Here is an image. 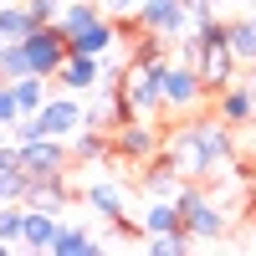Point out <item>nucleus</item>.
<instances>
[{
  "label": "nucleus",
  "instance_id": "obj_1",
  "mask_svg": "<svg viewBox=\"0 0 256 256\" xmlns=\"http://www.w3.org/2000/svg\"><path fill=\"white\" fill-rule=\"evenodd\" d=\"M164 159L180 169L184 180H210L230 164V128L226 123H210V118H195L184 123L174 138H169Z\"/></svg>",
  "mask_w": 256,
  "mask_h": 256
},
{
  "label": "nucleus",
  "instance_id": "obj_3",
  "mask_svg": "<svg viewBox=\"0 0 256 256\" xmlns=\"http://www.w3.org/2000/svg\"><path fill=\"white\" fill-rule=\"evenodd\" d=\"M159 92H164V113H180L190 118L205 102V77L195 62H164V77H159Z\"/></svg>",
  "mask_w": 256,
  "mask_h": 256
},
{
  "label": "nucleus",
  "instance_id": "obj_15",
  "mask_svg": "<svg viewBox=\"0 0 256 256\" xmlns=\"http://www.w3.org/2000/svg\"><path fill=\"white\" fill-rule=\"evenodd\" d=\"M195 67H200V77H205V88H216V92H220L226 82H236V67H241V62L230 56L226 46H216V52H200Z\"/></svg>",
  "mask_w": 256,
  "mask_h": 256
},
{
  "label": "nucleus",
  "instance_id": "obj_20",
  "mask_svg": "<svg viewBox=\"0 0 256 256\" xmlns=\"http://www.w3.org/2000/svg\"><path fill=\"white\" fill-rule=\"evenodd\" d=\"M36 26L26 0H0V41H26V31Z\"/></svg>",
  "mask_w": 256,
  "mask_h": 256
},
{
  "label": "nucleus",
  "instance_id": "obj_14",
  "mask_svg": "<svg viewBox=\"0 0 256 256\" xmlns=\"http://www.w3.org/2000/svg\"><path fill=\"white\" fill-rule=\"evenodd\" d=\"M226 52L241 62V67H251L256 62V16H236L226 20Z\"/></svg>",
  "mask_w": 256,
  "mask_h": 256
},
{
  "label": "nucleus",
  "instance_id": "obj_5",
  "mask_svg": "<svg viewBox=\"0 0 256 256\" xmlns=\"http://www.w3.org/2000/svg\"><path fill=\"white\" fill-rule=\"evenodd\" d=\"M16 164L26 169V174H36V180H46V174H67L72 148H67V138L41 134V138H31V144H16Z\"/></svg>",
  "mask_w": 256,
  "mask_h": 256
},
{
  "label": "nucleus",
  "instance_id": "obj_25",
  "mask_svg": "<svg viewBox=\"0 0 256 256\" xmlns=\"http://www.w3.org/2000/svg\"><path fill=\"white\" fill-rule=\"evenodd\" d=\"M20 220H26V205H20V200H6V205H0V241H20Z\"/></svg>",
  "mask_w": 256,
  "mask_h": 256
},
{
  "label": "nucleus",
  "instance_id": "obj_21",
  "mask_svg": "<svg viewBox=\"0 0 256 256\" xmlns=\"http://www.w3.org/2000/svg\"><path fill=\"white\" fill-rule=\"evenodd\" d=\"M148 236H159V230H184V216H180V205L174 200H154L144 210V220H138Z\"/></svg>",
  "mask_w": 256,
  "mask_h": 256
},
{
  "label": "nucleus",
  "instance_id": "obj_4",
  "mask_svg": "<svg viewBox=\"0 0 256 256\" xmlns=\"http://www.w3.org/2000/svg\"><path fill=\"white\" fill-rule=\"evenodd\" d=\"M20 46H26L31 72H41V77H56V67H62V62H67V52H72V41L62 36V26H56V20H46V26H31Z\"/></svg>",
  "mask_w": 256,
  "mask_h": 256
},
{
  "label": "nucleus",
  "instance_id": "obj_26",
  "mask_svg": "<svg viewBox=\"0 0 256 256\" xmlns=\"http://www.w3.org/2000/svg\"><path fill=\"white\" fill-rule=\"evenodd\" d=\"M148 62H164V36L144 31V41L134 46V67H148Z\"/></svg>",
  "mask_w": 256,
  "mask_h": 256
},
{
  "label": "nucleus",
  "instance_id": "obj_13",
  "mask_svg": "<svg viewBox=\"0 0 256 256\" xmlns=\"http://www.w3.org/2000/svg\"><path fill=\"white\" fill-rule=\"evenodd\" d=\"M113 138H118V148H123L128 159H154V154H159L154 128H148V123H138V118H123V128H118Z\"/></svg>",
  "mask_w": 256,
  "mask_h": 256
},
{
  "label": "nucleus",
  "instance_id": "obj_17",
  "mask_svg": "<svg viewBox=\"0 0 256 256\" xmlns=\"http://www.w3.org/2000/svg\"><path fill=\"white\" fill-rule=\"evenodd\" d=\"M52 251H56V256H88V251H98V236H92L88 226H77V220H62Z\"/></svg>",
  "mask_w": 256,
  "mask_h": 256
},
{
  "label": "nucleus",
  "instance_id": "obj_19",
  "mask_svg": "<svg viewBox=\"0 0 256 256\" xmlns=\"http://www.w3.org/2000/svg\"><path fill=\"white\" fill-rule=\"evenodd\" d=\"M98 16H102V6H92V0H67V6H62V16H56V26H62V36L72 41V36L88 31Z\"/></svg>",
  "mask_w": 256,
  "mask_h": 256
},
{
  "label": "nucleus",
  "instance_id": "obj_33",
  "mask_svg": "<svg viewBox=\"0 0 256 256\" xmlns=\"http://www.w3.org/2000/svg\"><path fill=\"white\" fill-rule=\"evenodd\" d=\"M216 6H220V0H216Z\"/></svg>",
  "mask_w": 256,
  "mask_h": 256
},
{
  "label": "nucleus",
  "instance_id": "obj_16",
  "mask_svg": "<svg viewBox=\"0 0 256 256\" xmlns=\"http://www.w3.org/2000/svg\"><path fill=\"white\" fill-rule=\"evenodd\" d=\"M6 88H10V98H16V113H20V118H31L41 102H46V77H41V72H26V77L6 82Z\"/></svg>",
  "mask_w": 256,
  "mask_h": 256
},
{
  "label": "nucleus",
  "instance_id": "obj_10",
  "mask_svg": "<svg viewBox=\"0 0 256 256\" xmlns=\"http://www.w3.org/2000/svg\"><path fill=\"white\" fill-rule=\"evenodd\" d=\"M82 200H88V210L102 216V220H123V210H128V195H123L118 180H92L82 190Z\"/></svg>",
  "mask_w": 256,
  "mask_h": 256
},
{
  "label": "nucleus",
  "instance_id": "obj_7",
  "mask_svg": "<svg viewBox=\"0 0 256 256\" xmlns=\"http://www.w3.org/2000/svg\"><path fill=\"white\" fill-rule=\"evenodd\" d=\"M134 20H138V31H154L164 41H180L190 31V16H184L180 0H138V16Z\"/></svg>",
  "mask_w": 256,
  "mask_h": 256
},
{
  "label": "nucleus",
  "instance_id": "obj_30",
  "mask_svg": "<svg viewBox=\"0 0 256 256\" xmlns=\"http://www.w3.org/2000/svg\"><path fill=\"white\" fill-rule=\"evenodd\" d=\"M102 16H138V0H102Z\"/></svg>",
  "mask_w": 256,
  "mask_h": 256
},
{
  "label": "nucleus",
  "instance_id": "obj_18",
  "mask_svg": "<svg viewBox=\"0 0 256 256\" xmlns=\"http://www.w3.org/2000/svg\"><path fill=\"white\" fill-rule=\"evenodd\" d=\"M113 41H118V26H113L108 16H98L92 26L82 31V36H72V52H92V56H108V52H113Z\"/></svg>",
  "mask_w": 256,
  "mask_h": 256
},
{
  "label": "nucleus",
  "instance_id": "obj_9",
  "mask_svg": "<svg viewBox=\"0 0 256 256\" xmlns=\"http://www.w3.org/2000/svg\"><path fill=\"white\" fill-rule=\"evenodd\" d=\"M20 205H36V210H52V216H62V210L72 205V184H67V174L31 180V190H26V200H20Z\"/></svg>",
  "mask_w": 256,
  "mask_h": 256
},
{
  "label": "nucleus",
  "instance_id": "obj_2",
  "mask_svg": "<svg viewBox=\"0 0 256 256\" xmlns=\"http://www.w3.org/2000/svg\"><path fill=\"white\" fill-rule=\"evenodd\" d=\"M174 205H180V216H184L190 241H216V236H226L230 216H226V205H220V200H210V195H205V190H195V184H180Z\"/></svg>",
  "mask_w": 256,
  "mask_h": 256
},
{
  "label": "nucleus",
  "instance_id": "obj_32",
  "mask_svg": "<svg viewBox=\"0 0 256 256\" xmlns=\"http://www.w3.org/2000/svg\"><path fill=\"white\" fill-rule=\"evenodd\" d=\"M0 46H6V41H0Z\"/></svg>",
  "mask_w": 256,
  "mask_h": 256
},
{
  "label": "nucleus",
  "instance_id": "obj_22",
  "mask_svg": "<svg viewBox=\"0 0 256 256\" xmlns=\"http://www.w3.org/2000/svg\"><path fill=\"white\" fill-rule=\"evenodd\" d=\"M144 190H148V195H154V200H174L180 195V169L174 164H154V169H148V180H144Z\"/></svg>",
  "mask_w": 256,
  "mask_h": 256
},
{
  "label": "nucleus",
  "instance_id": "obj_11",
  "mask_svg": "<svg viewBox=\"0 0 256 256\" xmlns=\"http://www.w3.org/2000/svg\"><path fill=\"white\" fill-rule=\"evenodd\" d=\"M56 226H62V216L26 205V220H20V246H26V251H52V241H56Z\"/></svg>",
  "mask_w": 256,
  "mask_h": 256
},
{
  "label": "nucleus",
  "instance_id": "obj_8",
  "mask_svg": "<svg viewBox=\"0 0 256 256\" xmlns=\"http://www.w3.org/2000/svg\"><path fill=\"white\" fill-rule=\"evenodd\" d=\"M56 82H62L67 92L98 88V82H102V56H92V52H67V62L56 67Z\"/></svg>",
  "mask_w": 256,
  "mask_h": 256
},
{
  "label": "nucleus",
  "instance_id": "obj_12",
  "mask_svg": "<svg viewBox=\"0 0 256 256\" xmlns=\"http://www.w3.org/2000/svg\"><path fill=\"white\" fill-rule=\"evenodd\" d=\"M216 118H220L226 128H246V123H251V92H246V82H226V88H220Z\"/></svg>",
  "mask_w": 256,
  "mask_h": 256
},
{
  "label": "nucleus",
  "instance_id": "obj_23",
  "mask_svg": "<svg viewBox=\"0 0 256 256\" xmlns=\"http://www.w3.org/2000/svg\"><path fill=\"white\" fill-rule=\"evenodd\" d=\"M26 72H31L26 46H20V41H6V46H0V77H6V82H16V77H26Z\"/></svg>",
  "mask_w": 256,
  "mask_h": 256
},
{
  "label": "nucleus",
  "instance_id": "obj_6",
  "mask_svg": "<svg viewBox=\"0 0 256 256\" xmlns=\"http://www.w3.org/2000/svg\"><path fill=\"white\" fill-rule=\"evenodd\" d=\"M31 118H36L41 134H52V138H72L77 128H82V118H88V108L77 102V92H62V98H46Z\"/></svg>",
  "mask_w": 256,
  "mask_h": 256
},
{
  "label": "nucleus",
  "instance_id": "obj_28",
  "mask_svg": "<svg viewBox=\"0 0 256 256\" xmlns=\"http://www.w3.org/2000/svg\"><path fill=\"white\" fill-rule=\"evenodd\" d=\"M180 6L190 16V26H200V20H210V6H216V0H180Z\"/></svg>",
  "mask_w": 256,
  "mask_h": 256
},
{
  "label": "nucleus",
  "instance_id": "obj_24",
  "mask_svg": "<svg viewBox=\"0 0 256 256\" xmlns=\"http://www.w3.org/2000/svg\"><path fill=\"white\" fill-rule=\"evenodd\" d=\"M67 148H72V159H102L108 154V144L98 138V128H77V134L67 138Z\"/></svg>",
  "mask_w": 256,
  "mask_h": 256
},
{
  "label": "nucleus",
  "instance_id": "obj_27",
  "mask_svg": "<svg viewBox=\"0 0 256 256\" xmlns=\"http://www.w3.org/2000/svg\"><path fill=\"white\" fill-rule=\"evenodd\" d=\"M62 6H67V0H26V10H31V20H36V26L56 20V16H62Z\"/></svg>",
  "mask_w": 256,
  "mask_h": 256
},
{
  "label": "nucleus",
  "instance_id": "obj_31",
  "mask_svg": "<svg viewBox=\"0 0 256 256\" xmlns=\"http://www.w3.org/2000/svg\"><path fill=\"white\" fill-rule=\"evenodd\" d=\"M241 82H246V92H251V123H256V62L246 67V77H241Z\"/></svg>",
  "mask_w": 256,
  "mask_h": 256
},
{
  "label": "nucleus",
  "instance_id": "obj_29",
  "mask_svg": "<svg viewBox=\"0 0 256 256\" xmlns=\"http://www.w3.org/2000/svg\"><path fill=\"white\" fill-rule=\"evenodd\" d=\"M20 113H16V98H10V88H6V82H0V128H10Z\"/></svg>",
  "mask_w": 256,
  "mask_h": 256
}]
</instances>
